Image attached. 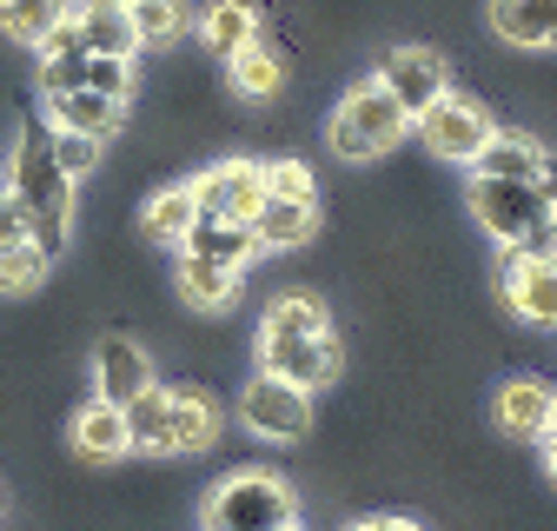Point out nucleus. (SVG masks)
<instances>
[{"label":"nucleus","instance_id":"obj_1","mask_svg":"<svg viewBox=\"0 0 557 531\" xmlns=\"http://www.w3.org/2000/svg\"><path fill=\"white\" fill-rule=\"evenodd\" d=\"M14 186V199L27 207V226H34V246L47 259H60L66 246H74L81 233V180H66L53 147H47V126H21L14 147H8V173H0Z\"/></svg>","mask_w":557,"mask_h":531},{"label":"nucleus","instance_id":"obj_2","mask_svg":"<svg viewBox=\"0 0 557 531\" xmlns=\"http://www.w3.org/2000/svg\"><path fill=\"white\" fill-rule=\"evenodd\" d=\"M405 140H411V113L379 87V74L352 81L338 94V107L325 113V153L345 166H372V160L398 153Z\"/></svg>","mask_w":557,"mask_h":531},{"label":"nucleus","instance_id":"obj_3","mask_svg":"<svg viewBox=\"0 0 557 531\" xmlns=\"http://www.w3.org/2000/svg\"><path fill=\"white\" fill-rule=\"evenodd\" d=\"M286 524H299V492L272 465H233L199 505V531H286Z\"/></svg>","mask_w":557,"mask_h":531},{"label":"nucleus","instance_id":"obj_4","mask_svg":"<svg viewBox=\"0 0 557 531\" xmlns=\"http://www.w3.org/2000/svg\"><path fill=\"white\" fill-rule=\"evenodd\" d=\"M465 213H471V226H478L484 239L505 252V246H518L524 233H537L557 207L544 199L537 180H484V173H465Z\"/></svg>","mask_w":557,"mask_h":531},{"label":"nucleus","instance_id":"obj_5","mask_svg":"<svg viewBox=\"0 0 557 531\" xmlns=\"http://www.w3.org/2000/svg\"><path fill=\"white\" fill-rule=\"evenodd\" d=\"M252 366L293 379L299 392L319 398L325 385H338L345 346H338V332H252Z\"/></svg>","mask_w":557,"mask_h":531},{"label":"nucleus","instance_id":"obj_6","mask_svg":"<svg viewBox=\"0 0 557 531\" xmlns=\"http://www.w3.org/2000/svg\"><path fill=\"white\" fill-rule=\"evenodd\" d=\"M492 107H484L471 87H451L438 107H425L411 120V133H418V147H425L432 160H445V166H471L478 160V147L492 140Z\"/></svg>","mask_w":557,"mask_h":531},{"label":"nucleus","instance_id":"obj_7","mask_svg":"<svg viewBox=\"0 0 557 531\" xmlns=\"http://www.w3.org/2000/svg\"><path fill=\"white\" fill-rule=\"evenodd\" d=\"M239 425L265 445H299L312 432V392H299L293 379H278V372H252L239 385Z\"/></svg>","mask_w":557,"mask_h":531},{"label":"nucleus","instance_id":"obj_8","mask_svg":"<svg viewBox=\"0 0 557 531\" xmlns=\"http://www.w3.org/2000/svg\"><path fill=\"white\" fill-rule=\"evenodd\" d=\"M372 74H379V87L418 120V113H425V107H438L458 81H451V60L432 47V40H392L385 53H379V66H372Z\"/></svg>","mask_w":557,"mask_h":531},{"label":"nucleus","instance_id":"obj_9","mask_svg":"<svg viewBox=\"0 0 557 531\" xmlns=\"http://www.w3.org/2000/svg\"><path fill=\"white\" fill-rule=\"evenodd\" d=\"M492 425L505 439H524V445H544L557 432V385L544 372H511L498 379L492 392Z\"/></svg>","mask_w":557,"mask_h":531},{"label":"nucleus","instance_id":"obj_10","mask_svg":"<svg viewBox=\"0 0 557 531\" xmlns=\"http://www.w3.org/2000/svg\"><path fill=\"white\" fill-rule=\"evenodd\" d=\"M193 193H199L206 220H252L265 207V160H252V153L213 160L206 173H193Z\"/></svg>","mask_w":557,"mask_h":531},{"label":"nucleus","instance_id":"obj_11","mask_svg":"<svg viewBox=\"0 0 557 531\" xmlns=\"http://www.w3.org/2000/svg\"><path fill=\"white\" fill-rule=\"evenodd\" d=\"M498 299L511 319L557 332V259H524V252H498Z\"/></svg>","mask_w":557,"mask_h":531},{"label":"nucleus","instance_id":"obj_12","mask_svg":"<svg viewBox=\"0 0 557 531\" xmlns=\"http://www.w3.org/2000/svg\"><path fill=\"white\" fill-rule=\"evenodd\" d=\"M173 293L199 319H226L239 306V293H246V273H239V266L206 259V252H173Z\"/></svg>","mask_w":557,"mask_h":531},{"label":"nucleus","instance_id":"obj_13","mask_svg":"<svg viewBox=\"0 0 557 531\" xmlns=\"http://www.w3.org/2000/svg\"><path fill=\"white\" fill-rule=\"evenodd\" d=\"M484 34L505 53H557V0H484Z\"/></svg>","mask_w":557,"mask_h":531},{"label":"nucleus","instance_id":"obj_14","mask_svg":"<svg viewBox=\"0 0 557 531\" xmlns=\"http://www.w3.org/2000/svg\"><path fill=\"white\" fill-rule=\"evenodd\" d=\"M160 372H153V353L126 339V332H100L94 339V392L113 398V406H126V398H139Z\"/></svg>","mask_w":557,"mask_h":531},{"label":"nucleus","instance_id":"obj_15","mask_svg":"<svg viewBox=\"0 0 557 531\" xmlns=\"http://www.w3.org/2000/svg\"><path fill=\"white\" fill-rule=\"evenodd\" d=\"M259 34H265V0H206V8L193 14L199 53H213L220 66H226L239 47H252Z\"/></svg>","mask_w":557,"mask_h":531},{"label":"nucleus","instance_id":"obj_16","mask_svg":"<svg viewBox=\"0 0 557 531\" xmlns=\"http://www.w3.org/2000/svg\"><path fill=\"white\" fill-rule=\"evenodd\" d=\"M286 81H293L286 47H278V40H265V34L226 60V87H233V100H246V107H272L278 94H286Z\"/></svg>","mask_w":557,"mask_h":531},{"label":"nucleus","instance_id":"obj_17","mask_svg":"<svg viewBox=\"0 0 557 531\" xmlns=\"http://www.w3.org/2000/svg\"><path fill=\"white\" fill-rule=\"evenodd\" d=\"M66 445H74L87 465H120L126 452H133V439H126V406H113V398H87V406L66 419Z\"/></svg>","mask_w":557,"mask_h":531},{"label":"nucleus","instance_id":"obj_18","mask_svg":"<svg viewBox=\"0 0 557 531\" xmlns=\"http://www.w3.org/2000/svg\"><path fill=\"white\" fill-rule=\"evenodd\" d=\"M126 113H133V107H120V100H107V94H94V87L47 94V100H40V126H53V133H94V140H113V133L126 126Z\"/></svg>","mask_w":557,"mask_h":531},{"label":"nucleus","instance_id":"obj_19","mask_svg":"<svg viewBox=\"0 0 557 531\" xmlns=\"http://www.w3.org/2000/svg\"><path fill=\"white\" fill-rule=\"evenodd\" d=\"M226 432V406L206 385H173V458H199L213 452Z\"/></svg>","mask_w":557,"mask_h":531},{"label":"nucleus","instance_id":"obj_20","mask_svg":"<svg viewBox=\"0 0 557 531\" xmlns=\"http://www.w3.org/2000/svg\"><path fill=\"white\" fill-rule=\"evenodd\" d=\"M544 160H550V147L537 140V133H524V126H492V140L478 147V160H471L465 173H484V180H537Z\"/></svg>","mask_w":557,"mask_h":531},{"label":"nucleus","instance_id":"obj_21","mask_svg":"<svg viewBox=\"0 0 557 531\" xmlns=\"http://www.w3.org/2000/svg\"><path fill=\"white\" fill-rule=\"evenodd\" d=\"M252 239H259V252H299L319 239V207L312 199H272L265 193V207L252 213Z\"/></svg>","mask_w":557,"mask_h":531},{"label":"nucleus","instance_id":"obj_22","mask_svg":"<svg viewBox=\"0 0 557 531\" xmlns=\"http://www.w3.org/2000/svg\"><path fill=\"white\" fill-rule=\"evenodd\" d=\"M193 220H199V193H193V180H173V186L147 193V207H139V233H147L153 246H173V252L186 246Z\"/></svg>","mask_w":557,"mask_h":531},{"label":"nucleus","instance_id":"obj_23","mask_svg":"<svg viewBox=\"0 0 557 531\" xmlns=\"http://www.w3.org/2000/svg\"><path fill=\"white\" fill-rule=\"evenodd\" d=\"M126 439L139 458H173V385H147L139 398H126Z\"/></svg>","mask_w":557,"mask_h":531},{"label":"nucleus","instance_id":"obj_24","mask_svg":"<svg viewBox=\"0 0 557 531\" xmlns=\"http://www.w3.org/2000/svg\"><path fill=\"white\" fill-rule=\"evenodd\" d=\"M74 14V0H0V40L21 47V53H40V40Z\"/></svg>","mask_w":557,"mask_h":531},{"label":"nucleus","instance_id":"obj_25","mask_svg":"<svg viewBox=\"0 0 557 531\" xmlns=\"http://www.w3.org/2000/svg\"><path fill=\"white\" fill-rule=\"evenodd\" d=\"M180 252H206V259H220V266H246L259 259V239H252V220H193V233H186V246Z\"/></svg>","mask_w":557,"mask_h":531},{"label":"nucleus","instance_id":"obj_26","mask_svg":"<svg viewBox=\"0 0 557 531\" xmlns=\"http://www.w3.org/2000/svg\"><path fill=\"white\" fill-rule=\"evenodd\" d=\"M133 40L139 53H173L186 34H193V8L186 0H133Z\"/></svg>","mask_w":557,"mask_h":531},{"label":"nucleus","instance_id":"obj_27","mask_svg":"<svg viewBox=\"0 0 557 531\" xmlns=\"http://www.w3.org/2000/svg\"><path fill=\"white\" fill-rule=\"evenodd\" d=\"M74 21H81V40H87V53H139L126 0H100V8H74Z\"/></svg>","mask_w":557,"mask_h":531},{"label":"nucleus","instance_id":"obj_28","mask_svg":"<svg viewBox=\"0 0 557 531\" xmlns=\"http://www.w3.org/2000/svg\"><path fill=\"white\" fill-rule=\"evenodd\" d=\"M259 332H332V306L319 293H278L259 312Z\"/></svg>","mask_w":557,"mask_h":531},{"label":"nucleus","instance_id":"obj_29","mask_svg":"<svg viewBox=\"0 0 557 531\" xmlns=\"http://www.w3.org/2000/svg\"><path fill=\"white\" fill-rule=\"evenodd\" d=\"M47 273H53V259H47L34 239L0 246V299H27V293H40V286H47Z\"/></svg>","mask_w":557,"mask_h":531},{"label":"nucleus","instance_id":"obj_30","mask_svg":"<svg viewBox=\"0 0 557 531\" xmlns=\"http://www.w3.org/2000/svg\"><path fill=\"white\" fill-rule=\"evenodd\" d=\"M87 87L133 107L139 100V53H87Z\"/></svg>","mask_w":557,"mask_h":531},{"label":"nucleus","instance_id":"obj_31","mask_svg":"<svg viewBox=\"0 0 557 531\" xmlns=\"http://www.w3.org/2000/svg\"><path fill=\"white\" fill-rule=\"evenodd\" d=\"M47 147H53V160H60L66 180H94L100 160H107V140H94V133H53L47 126Z\"/></svg>","mask_w":557,"mask_h":531},{"label":"nucleus","instance_id":"obj_32","mask_svg":"<svg viewBox=\"0 0 557 531\" xmlns=\"http://www.w3.org/2000/svg\"><path fill=\"white\" fill-rule=\"evenodd\" d=\"M265 193L272 199H312V207H319V173L299 153H272L265 160Z\"/></svg>","mask_w":557,"mask_h":531},{"label":"nucleus","instance_id":"obj_33","mask_svg":"<svg viewBox=\"0 0 557 531\" xmlns=\"http://www.w3.org/2000/svg\"><path fill=\"white\" fill-rule=\"evenodd\" d=\"M21 239H34V226H27V207L14 199V186L0 180V246H21Z\"/></svg>","mask_w":557,"mask_h":531},{"label":"nucleus","instance_id":"obj_34","mask_svg":"<svg viewBox=\"0 0 557 531\" xmlns=\"http://www.w3.org/2000/svg\"><path fill=\"white\" fill-rule=\"evenodd\" d=\"M345 531H425V524L405 518V511H372V518H352Z\"/></svg>","mask_w":557,"mask_h":531},{"label":"nucleus","instance_id":"obj_35","mask_svg":"<svg viewBox=\"0 0 557 531\" xmlns=\"http://www.w3.org/2000/svg\"><path fill=\"white\" fill-rule=\"evenodd\" d=\"M537 186H544V199H550V207H557V153L544 160V173H537Z\"/></svg>","mask_w":557,"mask_h":531},{"label":"nucleus","instance_id":"obj_36","mask_svg":"<svg viewBox=\"0 0 557 531\" xmlns=\"http://www.w3.org/2000/svg\"><path fill=\"white\" fill-rule=\"evenodd\" d=\"M537 452H544V472H550V479H557V432H550V439H544V445H537Z\"/></svg>","mask_w":557,"mask_h":531},{"label":"nucleus","instance_id":"obj_37","mask_svg":"<svg viewBox=\"0 0 557 531\" xmlns=\"http://www.w3.org/2000/svg\"><path fill=\"white\" fill-rule=\"evenodd\" d=\"M0 511H8V485H0Z\"/></svg>","mask_w":557,"mask_h":531},{"label":"nucleus","instance_id":"obj_38","mask_svg":"<svg viewBox=\"0 0 557 531\" xmlns=\"http://www.w3.org/2000/svg\"><path fill=\"white\" fill-rule=\"evenodd\" d=\"M286 531H299V524H286Z\"/></svg>","mask_w":557,"mask_h":531},{"label":"nucleus","instance_id":"obj_39","mask_svg":"<svg viewBox=\"0 0 557 531\" xmlns=\"http://www.w3.org/2000/svg\"><path fill=\"white\" fill-rule=\"evenodd\" d=\"M126 8H133V0H126Z\"/></svg>","mask_w":557,"mask_h":531}]
</instances>
